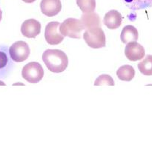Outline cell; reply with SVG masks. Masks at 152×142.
Listing matches in <instances>:
<instances>
[{"label":"cell","mask_w":152,"mask_h":142,"mask_svg":"<svg viewBox=\"0 0 152 142\" xmlns=\"http://www.w3.org/2000/svg\"><path fill=\"white\" fill-rule=\"evenodd\" d=\"M22 75L24 79L29 83L36 84L42 79L44 76V70L38 62H30L22 68Z\"/></svg>","instance_id":"277c9868"},{"label":"cell","mask_w":152,"mask_h":142,"mask_svg":"<svg viewBox=\"0 0 152 142\" xmlns=\"http://www.w3.org/2000/svg\"><path fill=\"white\" fill-rule=\"evenodd\" d=\"M122 21H123V17L121 13L116 10H111L108 11L103 18L104 25L111 30L120 28Z\"/></svg>","instance_id":"30bf717a"},{"label":"cell","mask_w":152,"mask_h":142,"mask_svg":"<svg viewBox=\"0 0 152 142\" xmlns=\"http://www.w3.org/2000/svg\"><path fill=\"white\" fill-rule=\"evenodd\" d=\"M80 20L83 24L85 30L95 27H101L100 17L94 11L91 13H83Z\"/></svg>","instance_id":"8fae6325"},{"label":"cell","mask_w":152,"mask_h":142,"mask_svg":"<svg viewBox=\"0 0 152 142\" xmlns=\"http://www.w3.org/2000/svg\"><path fill=\"white\" fill-rule=\"evenodd\" d=\"M9 53L5 46H0V77L4 78L10 65Z\"/></svg>","instance_id":"4fadbf2b"},{"label":"cell","mask_w":152,"mask_h":142,"mask_svg":"<svg viewBox=\"0 0 152 142\" xmlns=\"http://www.w3.org/2000/svg\"><path fill=\"white\" fill-rule=\"evenodd\" d=\"M125 54L127 59L132 62L141 60L145 56V51L144 47L137 41L129 42L125 49Z\"/></svg>","instance_id":"52a82bcc"},{"label":"cell","mask_w":152,"mask_h":142,"mask_svg":"<svg viewBox=\"0 0 152 142\" xmlns=\"http://www.w3.org/2000/svg\"><path fill=\"white\" fill-rule=\"evenodd\" d=\"M138 69L145 75H152V56L148 55L137 65Z\"/></svg>","instance_id":"2e32d148"},{"label":"cell","mask_w":152,"mask_h":142,"mask_svg":"<svg viewBox=\"0 0 152 142\" xmlns=\"http://www.w3.org/2000/svg\"><path fill=\"white\" fill-rule=\"evenodd\" d=\"M77 4L83 13L94 12L96 8V0H77Z\"/></svg>","instance_id":"e0dca14e"},{"label":"cell","mask_w":152,"mask_h":142,"mask_svg":"<svg viewBox=\"0 0 152 142\" xmlns=\"http://www.w3.org/2000/svg\"><path fill=\"white\" fill-rule=\"evenodd\" d=\"M42 60L48 69L55 73L63 72L68 65L67 55L57 49L46 50L42 54Z\"/></svg>","instance_id":"6da1fadb"},{"label":"cell","mask_w":152,"mask_h":142,"mask_svg":"<svg viewBox=\"0 0 152 142\" xmlns=\"http://www.w3.org/2000/svg\"><path fill=\"white\" fill-rule=\"evenodd\" d=\"M117 75L119 79L121 81H130L135 76V70L132 66L126 64L121 66L117 70Z\"/></svg>","instance_id":"5bb4252c"},{"label":"cell","mask_w":152,"mask_h":142,"mask_svg":"<svg viewBox=\"0 0 152 142\" xmlns=\"http://www.w3.org/2000/svg\"><path fill=\"white\" fill-rule=\"evenodd\" d=\"M138 37H139V33L137 30L132 25H127L124 27L120 34V39L123 44L137 41Z\"/></svg>","instance_id":"7c38bea8"},{"label":"cell","mask_w":152,"mask_h":142,"mask_svg":"<svg viewBox=\"0 0 152 142\" xmlns=\"http://www.w3.org/2000/svg\"><path fill=\"white\" fill-rule=\"evenodd\" d=\"M22 1H25V2L26 3H32V2H34L36 0H22Z\"/></svg>","instance_id":"d6986e66"},{"label":"cell","mask_w":152,"mask_h":142,"mask_svg":"<svg viewBox=\"0 0 152 142\" xmlns=\"http://www.w3.org/2000/svg\"><path fill=\"white\" fill-rule=\"evenodd\" d=\"M84 30L85 28L81 20L75 18L65 19L59 26V30L64 37L68 36L77 39L81 38V33Z\"/></svg>","instance_id":"3957f363"},{"label":"cell","mask_w":152,"mask_h":142,"mask_svg":"<svg viewBox=\"0 0 152 142\" xmlns=\"http://www.w3.org/2000/svg\"><path fill=\"white\" fill-rule=\"evenodd\" d=\"M42 13L48 17L56 16L62 9L60 0H42L40 3Z\"/></svg>","instance_id":"9c48e42d"},{"label":"cell","mask_w":152,"mask_h":142,"mask_svg":"<svg viewBox=\"0 0 152 142\" xmlns=\"http://www.w3.org/2000/svg\"><path fill=\"white\" fill-rule=\"evenodd\" d=\"M59 26L60 23L58 22H50L46 25L45 30V38L49 44L56 45L63 41L64 36L61 34Z\"/></svg>","instance_id":"8992f818"},{"label":"cell","mask_w":152,"mask_h":142,"mask_svg":"<svg viewBox=\"0 0 152 142\" xmlns=\"http://www.w3.org/2000/svg\"><path fill=\"white\" fill-rule=\"evenodd\" d=\"M21 32L27 38H35L41 32V24L34 19H27L22 23Z\"/></svg>","instance_id":"ba28073f"},{"label":"cell","mask_w":152,"mask_h":142,"mask_svg":"<svg viewBox=\"0 0 152 142\" xmlns=\"http://www.w3.org/2000/svg\"><path fill=\"white\" fill-rule=\"evenodd\" d=\"M83 38L86 44L94 49L102 48L105 47L106 38L101 27L86 29L83 33Z\"/></svg>","instance_id":"7a4b0ae2"},{"label":"cell","mask_w":152,"mask_h":142,"mask_svg":"<svg viewBox=\"0 0 152 142\" xmlns=\"http://www.w3.org/2000/svg\"><path fill=\"white\" fill-rule=\"evenodd\" d=\"M123 1L132 10H142L152 7V0H123Z\"/></svg>","instance_id":"9a60e30c"},{"label":"cell","mask_w":152,"mask_h":142,"mask_svg":"<svg viewBox=\"0 0 152 142\" xmlns=\"http://www.w3.org/2000/svg\"><path fill=\"white\" fill-rule=\"evenodd\" d=\"M102 85H108V86H114V81L112 77L107 74H102L100 75L96 79L94 82V86H102Z\"/></svg>","instance_id":"ac0fdd59"},{"label":"cell","mask_w":152,"mask_h":142,"mask_svg":"<svg viewBox=\"0 0 152 142\" xmlns=\"http://www.w3.org/2000/svg\"><path fill=\"white\" fill-rule=\"evenodd\" d=\"M8 53L13 62H22L29 57L30 47L25 41H18L10 46Z\"/></svg>","instance_id":"5b68a950"}]
</instances>
